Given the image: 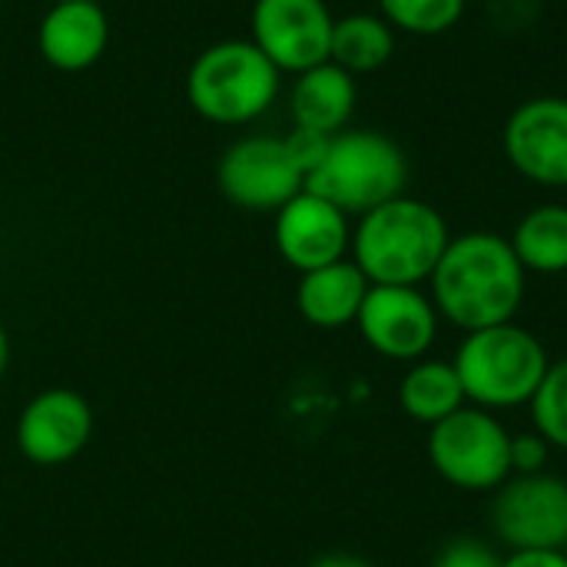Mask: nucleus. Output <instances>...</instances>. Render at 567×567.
<instances>
[{"label":"nucleus","instance_id":"10","mask_svg":"<svg viewBox=\"0 0 567 567\" xmlns=\"http://www.w3.org/2000/svg\"><path fill=\"white\" fill-rule=\"evenodd\" d=\"M249 27L279 73H302L329 60L336 17L326 0H256Z\"/></svg>","mask_w":567,"mask_h":567},{"label":"nucleus","instance_id":"9","mask_svg":"<svg viewBox=\"0 0 567 567\" xmlns=\"http://www.w3.org/2000/svg\"><path fill=\"white\" fill-rule=\"evenodd\" d=\"M439 309L419 286H369L359 309V336L392 362H419L439 339Z\"/></svg>","mask_w":567,"mask_h":567},{"label":"nucleus","instance_id":"8","mask_svg":"<svg viewBox=\"0 0 567 567\" xmlns=\"http://www.w3.org/2000/svg\"><path fill=\"white\" fill-rule=\"evenodd\" d=\"M219 193L249 213H279L292 196L306 189V176L292 159L286 136H243L216 166Z\"/></svg>","mask_w":567,"mask_h":567},{"label":"nucleus","instance_id":"13","mask_svg":"<svg viewBox=\"0 0 567 567\" xmlns=\"http://www.w3.org/2000/svg\"><path fill=\"white\" fill-rule=\"evenodd\" d=\"M276 249L296 272H312L346 259L352 246L349 216L329 199L302 189L276 213Z\"/></svg>","mask_w":567,"mask_h":567},{"label":"nucleus","instance_id":"26","mask_svg":"<svg viewBox=\"0 0 567 567\" xmlns=\"http://www.w3.org/2000/svg\"><path fill=\"white\" fill-rule=\"evenodd\" d=\"M309 567H375V565H369V561H365V558H359V555L336 551V555H322V558H316Z\"/></svg>","mask_w":567,"mask_h":567},{"label":"nucleus","instance_id":"4","mask_svg":"<svg viewBox=\"0 0 567 567\" xmlns=\"http://www.w3.org/2000/svg\"><path fill=\"white\" fill-rule=\"evenodd\" d=\"M409 159L395 140L375 130H342L329 136L326 156L306 176V189L339 206L346 216L369 209L405 193Z\"/></svg>","mask_w":567,"mask_h":567},{"label":"nucleus","instance_id":"15","mask_svg":"<svg viewBox=\"0 0 567 567\" xmlns=\"http://www.w3.org/2000/svg\"><path fill=\"white\" fill-rule=\"evenodd\" d=\"M355 100H359L355 76L336 66L332 60H326L319 66L296 73V83L289 93V113L296 126L336 136L352 120Z\"/></svg>","mask_w":567,"mask_h":567},{"label":"nucleus","instance_id":"17","mask_svg":"<svg viewBox=\"0 0 567 567\" xmlns=\"http://www.w3.org/2000/svg\"><path fill=\"white\" fill-rule=\"evenodd\" d=\"M465 389L452 362L419 359L399 382V409L422 425H439L458 409H465Z\"/></svg>","mask_w":567,"mask_h":567},{"label":"nucleus","instance_id":"28","mask_svg":"<svg viewBox=\"0 0 567 567\" xmlns=\"http://www.w3.org/2000/svg\"><path fill=\"white\" fill-rule=\"evenodd\" d=\"M50 3H60V0H50Z\"/></svg>","mask_w":567,"mask_h":567},{"label":"nucleus","instance_id":"24","mask_svg":"<svg viewBox=\"0 0 567 567\" xmlns=\"http://www.w3.org/2000/svg\"><path fill=\"white\" fill-rule=\"evenodd\" d=\"M286 146H289L292 159L299 163L302 176H309V173L319 166V159L326 156L329 136H326V133H316V130H302V126H296V130L286 136Z\"/></svg>","mask_w":567,"mask_h":567},{"label":"nucleus","instance_id":"22","mask_svg":"<svg viewBox=\"0 0 567 567\" xmlns=\"http://www.w3.org/2000/svg\"><path fill=\"white\" fill-rule=\"evenodd\" d=\"M432 567H502V558L478 538H455L435 555Z\"/></svg>","mask_w":567,"mask_h":567},{"label":"nucleus","instance_id":"23","mask_svg":"<svg viewBox=\"0 0 567 567\" xmlns=\"http://www.w3.org/2000/svg\"><path fill=\"white\" fill-rule=\"evenodd\" d=\"M548 455L551 445L538 435V432H522L512 435V475H538L548 472Z\"/></svg>","mask_w":567,"mask_h":567},{"label":"nucleus","instance_id":"2","mask_svg":"<svg viewBox=\"0 0 567 567\" xmlns=\"http://www.w3.org/2000/svg\"><path fill=\"white\" fill-rule=\"evenodd\" d=\"M452 233L445 216L415 196H395L352 229V262L372 286H422L432 279Z\"/></svg>","mask_w":567,"mask_h":567},{"label":"nucleus","instance_id":"11","mask_svg":"<svg viewBox=\"0 0 567 567\" xmlns=\"http://www.w3.org/2000/svg\"><path fill=\"white\" fill-rule=\"evenodd\" d=\"M17 449L40 468L73 462L93 439V409L76 389H43L17 415Z\"/></svg>","mask_w":567,"mask_h":567},{"label":"nucleus","instance_id":"14","mask_svg":"<svg viewBox=\"0 0 567 567\" xmlns=\"http://www.w3.org/2000/svg\"><path fill=\"white\" fill-rule=\"evenodd\" d=\"M110 43V17L100 0H60L50 3L37 27L40 56L60 73L90 70Z\"/></svg>","mask_w":567,"mask_h":567},{"label":"nucleus","instance_id":"12","mask_svg":"<svg viewBox=\"0 0 567 567\" xmlns=\"http://www.w3.org/2000/svg\"><path fill=\"white\" fill-rule=\"evenodd\" d=\"M512 169L538 186H567V96H535L512 110L502 133Z\"/></svg>","mask_w":567,"mask_h":567},{"label":"nucleus","instance_id":"16","mask_svg":"<svg viewBox=\"0 0 567 567\" xmlns=\"http://www.w3.org/2000/svg\"><path fill=\"white\" fill-rule=\"evenodd\" d=\"M369 286L372 282L352 259H339L322 269L302 272L296 286V309L316 329H342L359 319Z\"/></svg>","mask_w":567,"mask_h":567},{"label":"nucleus","instance_id":"7","mask_svg":"<svg viewBox=\"0 0 567 567\" xmlns=\"http://www.w3.org/2000/svg\"><path fill=\"white\" fill-rule=\"evenodd\" d=\"M492 532L512 551H567V482L561 475H512L492 498Z\"/></svg>","mask_w":567,"mask_h":567},{"label":"nucleus","instance_id":"1","mask_svg":"<svg viewBox=\"0 0 567 567\" xmlns=\"http://www.w3.org/2000/svg\"><path fill=\"white\" fill-rule=\"evenodd\" d=\"M429 282L439 316L465 332H478L515 322L528 272L505 236L475 229L449 243Z\"/></svg>","mask_w":567,"mask_h":567},{"label":"nucleus","instance_id":"6","mask_svg":"<svg viewBox=\"0 0 567 567\" xmlns=\"http://www.w3.org/2000/svg\"><path fill=\"white\" fill-rule=\"evenodd\" d=\"M425 452L439 478L462 492H495L512 478V432L475 405L432 425Z\"/></svg>","mask_w":567,"mask_h":567},{"label":"nucleus","instance_id":"5","mask_svg":"<svg viewBox=\"0 0 567 567\" xmlns=\"http://www.w3.org/2000/svg\"><path fill=\"white\" fill-rule=\"evenodd\" d=\"M279 80L282 73L252 40H219L193 60L186 96L203 120L243 126L276 103Z\"/></svg>","mask_w":567,"mask_h":567},{"label":"nucleus","instance_id":"25","mask_svg":"<svg viewBox=\"0 0 567 567\" xmlns=\"http://www.w3.org/2000/svg\"><path fill=\"white\" fill-rule=\"evenodd\" d=\"M502 567H567V551H512Z\"/></svg>","mask_w":567,"mask_h":567},{"label":"nucleus","instance_id":"21","mask_svg":"<svg viewBox=\"0 0 567 567\" xmlns=\"http://www.w3.org/2000/svg\"><path fill=\"white\" fill-rule=\"evenodd\" d=\"M535 432L551 445L567 452V359L551 362L535 399L528 402Z\"/></svg>","mask_w":567,"mask_h":567},{"label":"nucleus","instance_id":"3","mask_svg":"<svg viewBox=\"0 0 567 567\" xmlns=\"http://www.w3.org/2000/svg\"><path fill=\"white\" fill-rule=\"evenodd\" d=\"M452 365L462 379L468 405L485 412H508L535 399L551 359L535 332L515 322H502L492 329L465 332Z\"/></svg>","mask_w":567,"mask_h":567},{"label":"nucleus","instance_id":"19","mask_svg":"<svg viewBox=\"0 0 567 567\" xmlns=\"http://www.w3.org/2000/svg\"><path fill=\"white\" fill-rule=\"evenodd\" d=\"M395 53V30L382 13H349L332 27L329 60L352 76L385 66Z\"/></svg>","mask_w":567,"mask_h":567},{"label":"nucleus","instance_id":"18","mask_svg":"<svg viewBox=\"0 0 567 567\" xmlns=\"http://www.w3.org/2000/svg\"><path fill=\"white\" fill-rule=\"evenodd\" d=\"M512 249L525 272L561 276L567 272V206L545 203L525 213L512 233Z\"/></svg>","mask_w":567,"mask_h":567},{"label":"nucleus","instance_id":"27","mask_svg":"<svg viewBox=\"0 0 567 567\" xmlns=\"http://www.w3.org/2000/svg\"><path fill=\"white\" fill-rule=\"evenodd\" d=\"M7 365H10V336L0 322V379L7 375Z\"/></svg>","mask_w":567,"mask_h":567},{"label":"nucleus","instance_id":"20","mask_svg":"<svg viewBox=\"0 0 567 567\" xmlns=\"http://www.w3.org/2000/svg\"><path fill=\"white\" fill-rule=\"evenodd\" d=\"M379 10L392 23V30L439 37L462 20L465 0H379Z\"/></svg>","mask_w":567,"mask_h":567}]
</instances>
